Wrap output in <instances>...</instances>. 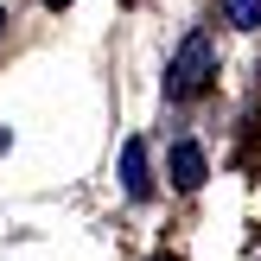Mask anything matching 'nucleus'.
Segmentation results:
<instances>
[{"instance_id": "obj_1", "label": "nucleus", "mask_w": 261, "mask_h": 261, "mask_svg": "<svg viewBox=\"0 0 261 261\" xmlns=\"http://www.w3.org/2000/svg\"><path fill=\"white\" fill-rule=\"evenodd\" d=\"M211 76H217V45H211V32H185L178 51H172V64H166V96H172V102H191V96L211 89Z\"/></svg>"}, {"instance_id": "obj_2", "label": "nucleus", "mask_w": 261, "mask_h": 261, "mask_svg": "<svg viewBox=\"0 0 261 261\" xmlns=\"http://www.w3.org/2000/svg\"><path fill=\"white\" fill-rule=\"evenodd\" d=\"M172 185L178 191H198L204 185V147H198V140H178V147H172Z\"/></svg>"}, {"instance_id": "obj_3", "label": "nucleus", "mask_w": 261, "mask_h": 261, "mask_svg": "<svg viewBox=\"0 0 261 261\" xmlns=\"http://www.w3.org/2000/svg\"><path fill=\"white\" fill-rule=\"evenodd\" d=\"M121 185H127V198H147V191H153V178H147V147H140V140L121 147Z\"/></svg>"}, {"instance_id": "obj_4", "label": "nucleus", "mask_w": 261, "mask_h": 261, "mask_svg": "<svg viewBox=\"0 0 261 261\" xmlns=\"http://www.w3.org/2000/svg\"><path fill=\"white\" fill-rule=\"evenodd\" d=\"M223 13H229V25H242V32L261 25V0H223Z\"/></svg>"}, {"instance_id": "obj_5", "label": "nucleus", "mask_w": 261, "mask_h": 261, "mask_svg": "<svg viewBox=\"0 0 261 261\" xmlns=\"http://www.w3.org/2000/svg\"><path fill=\"white\" fill-rule=\"evenodd\" d=\"M45 7H70V0H45Z\"/></svg>"}, {"instance_id": "obj_6", "label": "nucleus", "mask_w": 261, "mask_h": 261, "mask_svg": "<svg viewBox=\"0 0 261 261\" xmlns=\"http://www.w3.org/2000/svg\"><path fill=\"white\" fill-rule=\"evenodd\" d=\"M0 25H7V13H0Z\"/></svg>"}]
</instances>
